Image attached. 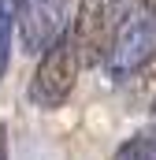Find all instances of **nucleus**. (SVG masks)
<instances>
[{
  "mask_svg": "<svg viewBox=\"0 0 156 160\" xmlns=\"http://www.w3.org/2000/svg\"><path fill=\"white\" fill-rule=\"evenodd\" d=\"M123 15H126L123 0H78L71 26H67L78 67H97L108 60Z\"/></svg>",
  "mask_w": 156,
  "mask_h": 160,
  "instance_id": "obj_1",
  "label": "nucleus"
},
{
  "mask_svg": "<svg viewBox=\"0 0 156 160\" xmlns=\"http://www.w3.org/2000/svg\"><path fill=\"white\" fill-rule=\"evenodd\" d=\"M78 60H75V48H71V38H56L45 52H41V63L30 78V101L37 108H60L71 89L78 82Z\"/></svg>",
  "mask_w": 156,
  "mask_h": 160,
  "instance_id": "obj_2",
  "label": "nucleus"
},
{
  "mask_svg": "<svg viewBox=\"0 0 156 160\" xmlns=\"http://www.w3.org/2000/svg\"><path fill=\"white\" fill-rule=\"evenodd\" d=\"M156 56V15L145 11H126L123 22H119L115 45L108 52V71L115 78H130L141 63H149Z\"/></svg>",
  "mask_w": 156,
  "mask_h": 160,
  "instance_id": "obj_3",
  "label": "nucleus"
},
{
  "mask_svg": "<svg viewBox=\"0 0 156 160\" xmlns=\"http://www.w3.org/2000/svg\"><path fill=\"white\" fill-rule=\"evenodd\" d=\"M15 11H19V0H0V75L7 71V60H11V34H15Z\"/></svg>",
  "mask_w": 156,
  "mask_h": 160,
  "instance_id": "obj_4",
  "label": "nucleus"
},
{
  "mask_svg": "<svg viewBox=\"0 0 156 160\" xmlns=\"http://www.w3.org/2000/svg\"><path fill=\"white\" fill-rule=\"evenodd\" d=\"M115 160H156V127L134 134V138L115 153Z\"/></svg>",
  "mask_w": 156,
  "mask_h": 160,
  "instance_id": "obj_5",
  "label": "nucleus"
},
{
  "mask_svg": "<svg viewBox=\"0 0 156 160\" xmlns=\"http://www.w3.org/2000/svg\"><path fill=\"white\" fill-rule=\"evenodd\" d=\"M126 11H145V15H156V0H123Z\"/></svg>",
  "mask_w": 156,
  "mask_h": 160,
  "instance_id": "obj_6",
  "label": "nucleus"
},
{
  "mask_svg": "<svg viewBox=\"0 0 156 160\" xmlns=\"http://www.w3.org/2000/svg\"><path fill=\"white\" fill-rule=\"evenodd\" d=\"M0 160H7V127L0 123Z\"/></svg>",
  "mask_w": 156,
  "mask_h": 160,
  "instance_id": "obj_7",
  "label": "nucleus"
}]
</instances>
